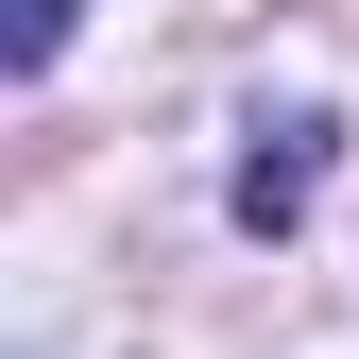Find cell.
I'll use <instances>...</instances> for the list:
<instances>
[{
    "label": "cell",
    "instance_id": "1",
    "mask_svg": "<svg viewBox=\"0 0 359 359\" xmlns=\"http://www.w3.org/2000/svg\"><path fill=\"white\" fill-rule=\"evenodd\" d=\"M308 189H325V120H274V137L240 154V222L274 240V222H308Z\"/></svg>",
    "mask_w": 359,
    "mask_h": 359
},
{
    "label": "cell",
    "instance_id": "2",
    "mask_svg": "<svg viewBox=\"0 0 359 359\" xmlns=\"http://www.w3.org/2000/svg\"><path fill=\"white\" fill-rule=\"evenodd\" d=\"M0 52H18V69H52V52H69V0H0Z\"/></svg>",
    "mask_w": 359,
    "mask_h": 359
}]
</instances>
